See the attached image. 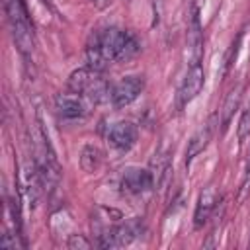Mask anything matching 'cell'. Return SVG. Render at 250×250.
Masks as SVG:
<instances>
[{
	"mask_svg": "<svg viewBox=\"0 0 250 250\" xmlns=\"http://www.w3.org/2000/svg\"><path fill=\"white\" fill-rule=\"evenodd\" d=\"M139 51L137 39L117 27L96 29L86 43V66L104 70L115 61H129Z\"/></svg>",
	"mask_w": 250,
	"mask_h": 250,
	"instance_id": "obj_1",
	"label": "cell"
},
{
	"mask_svg": "<svg viewBox=\"0 0 250 250\" xmlns=\"http://www.w3.org/2000/svg\"><path fill=\"white\" fill-rule=\"evenodd\" d=\"M66 86L68 90L86 96L94 105L111 102V86L104 78L102 70H96L92 66H82L72 70L66 80Z\"/></svg>",
	"mask_w": 250,
	"mask_h": 250,
	"instance_id": "obj_2",
	"label": "cell"
},
{
	"mask_svg": "<svg viewBox=\"0 0 250 250\" xmlns=\"http://www.w3.org/2000/svg\"><path fill=\"white\" fill-rule=\"evenodd\" d=\"M4 6H6V16H8V23H10V31L16 47L20 49L21 55H31L35 47V33H33V25L29 21L23 0H6Z\"/></svg>",
	"mask_w": 250,
	"mask_h": 250,
	"instance_id": "obj_3",
	"label": "cell"
},
{
	"mask_svg": "<svg viewBox=\"0 0 250 250\" xmlns=\"http://www.w3.org/2000/svg\"><path fill=\"white\" fill-rule=\"evenodd\" d=\"M92 102L78 94V92H64V94H57L55 98V113L59 115V119L62 121H76V119H84L90 109H92Z\"/></svg>",
	"mask_w": 250,
	"mask_h": 250,
	"instance_id": "obj_4",
	"label": "cell"
},
{
	"mask_svg": "<svg viewBox=\"0 0 250 250\" xmlns=\"http://www.w3.org/2000/svg\"><path fill=\"white\" fill-rule=\"evenodd\" d=\"M205 84V74H203V66L199 61H191L189 66H188V72L178 88V94H176V107L178 109H184L189 102H193L197 98V94L201 92Z\"/></svg>",
	"mask_w": 250,
	"mask_h": 250,
	"instance_id": "obj_5",
	"label": "cell"
},
{
	"mask_svg": "<svg viewBox=\"0 0 250 250\" xmlns=\"http://www.w3.org/2000/svg\"><path fill=\"white\" fill-rule=\"evenodd\" d=\"M145 90V80L143 76H135V74H129V76H123L117 84L111 86V105L121 109L129 104H133L141 92Z\"/></svg>",
	"mask_w": 250,
	"mask_h": 250,
	"instance_id": "obj_6",
	"label": "cell"
},
{
	"mask_svg": "<svg viewBox=\"0 0 250 250\" xmlns=\"http://www.w3.org/2000/svg\"><path fill=\"white\" fill-rule=\"evenodd\" d=\"M154 186V176L150 170L146 168H137V166H131L127 170H123V176H121V189L125 193H131V195H141L145 191H150Z\"/></svg>",
	"mask_w": 250,
	"mask_h": 250,
	"instance_id": "obj_7",
	"label": "cell"
},
{
	"mask_svg": "<svg viewBox=\"0 0 250 250\" xmlns=\"http://www.w3.org/2000/svg\"><path fill=\"white\" fill-rule=\"evenodd\" d=\"M137 127L131 121H117L107 133V141L117 150H129L137 143Z\"/></svg>",
	"mask_w": 250,
	"mask_h": 250,
	"instance_id": "obj_8",
	"label": "cell"
},
{
	"mask_svg": "<svg viewBox=\"0 0 250 250\" xmlns=\"http://www.w3.org/2000/svg\"><path fill=\"white\" fill-rule=\"evenodd\" d=\"M213 131H215V115L188 141V148H186V166H189V164L195 160V156H199V154L207 148V145H209V141H211V137H213Z\"/></svg>",
	"mask_w": 250,
	"mask_h": 250,
	"instance_id": "obj_9",
	"label": "cell"
},
{
	"mask_svg": "<svg viewBox=\"0 0 250 250\" xmlns=\"http://www.w3.org/2000/svg\"><path fill=\"white\" fill-rule=\"evenodd\" d=\"M215 203H217L215 189L211 186H207L197 197V205H195V213H193V227L195 229H201L209 221V217L215 209Z\"/></svg>",
	"mask_w": 250,
	"mask_h": 250,
	"instance_id": "obj_10",
	"label": "cell"
},
{
	"mask_svg": "<svg viewBox=\"0 0 250 250\" xmlns=\"http://www.w3.org/2000/svg\"><path fill=\"white\" fill-rule=\"evenodd\" d=\"M240 98H242V88L240 86H236L234 90L229 92V96H227V100H225V104H223V107L219 111L221 113V127H223V131L229 127L230 119L234 117V113H236V109L240 105Z\"/></svg>",
	"mask_w": 250,
	"mask_h": 250,
	"instance_id": "obj_11",
	"label": "cell"
},
{
	"mask_svg": "<svg viewBox=\"0 0 250 250\" xmlns=\"http://www.w3.org/2000/svg\"><path fill=\"white\" fill-rule=\"evenodd\" d=\"M100 160H102V152L96 148V146H84L82 152H80V166L84 172H94L98 166H100Z\"/></svg>",
	"mask_w": 250,
	"mask_h": 250,
	"instance_id": "obj_12",
	"label": "cell"
},
{
	"mask_svg": "<svg viewBox=\"0 0 250 250\" xmlns=\"http://www.w3.org/2000/svg\"><path fill=\"white\" fill-rule=\"evenodd\" d=\"M242 31L236 35V39L230 43V47H229V51H227V55H225V59H223V70H221V74L223 76H227V72H229V68L232 66V62L236 61V55H238V47H240V41H242Z\"/></svg>",
	"mask_w": 250,
	"mask_h": 250,
	"instance_id": "obj_13",
	"label": "cell"
},
{
	"mask_svg": "<svg viewBox=\"0 0 250 250\" xmlns=\"http://www.w3.org/2000/svg\"><path fill=\"white\" fill-rule=\"evenodd\" d=\"M248 135H250V107L242 113V117L238 121V141L244 143Z\"/></svg>",
	"mask_w": 250,
	"mask_h": 250,
	"instance_id": "obj_14",
	"label": "cell"
},
{
	"mask_svg": "<svg viewBox=\"0 0 250 250\" xmlns=\"http://www.w3.org/2000/svg\"><path fill=\"white\" fill-rule=\"evenodd\" d=\"M250 189V152H248V160H246V168H244V176L240 182V189H238V199H242Z\"/></svg>",
	"mask_w": 250,
	"mask_h": 250,
	"instance_id": "obj_15",
	"label": "cell"
},
{
	"mask_svg": "<svg viewBox=\"0 0 250 250\" xmlns=\"http://www.w3.org/2000/svg\"><path fill=\"white\" fill-rule=\"evenodd\" d=\"M68 248H90V242L82 234H70L68 238Z\"/></svg>",
	"mask_w": 250,
	"mask_h": 250,
	"instance_id": "obj_16",
	"label": "cell"
},
{
	"mask_svg": "<svg viewBox=\"0 0 250 250\" xmlns=\"http://www.w3.org/2000/svg\"><path fill=\"white\" fill-rule=\"evenodd\" d=\"M92 2H94L98 8H105V6H109V2H111V0H92Z\"/></svg>",
	"mask_w": 250,
	"mask_h": 250,
	"instance_id": "obj_17",
	"label": "cell"
}]
</instances>
